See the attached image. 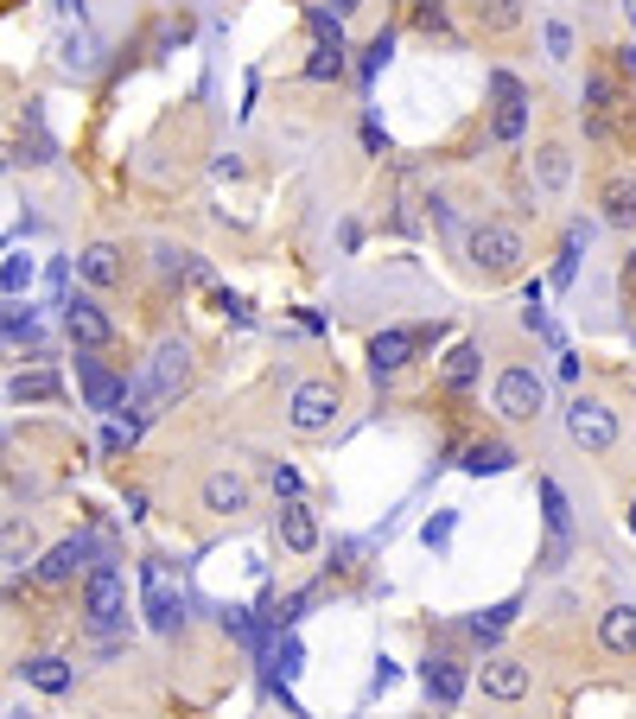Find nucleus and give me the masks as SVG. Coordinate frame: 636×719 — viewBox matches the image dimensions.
I'll return each instance as SVG.
<instances>
[{
	"label": "nucleus",
	"instance_id": "nucleus-1",
	"mask_svg": "<svg viewBox=\"0 0 636 719\" xmlns=\"http://www.w3.org/2000/svg\"><path fill=\"white\" fill-rule=\"evenodd\" d=\"M465 255H471V274L484 280H516L528 262V236L516 224H478L465 236Z\"/></svg>",
	"mask_w": 636,
	"mask_h": 719
},
{
	"label": "nucleus",
	"instance_id": "nucleus-2",
	"mask_svg": "<svg viewBox=\"0 0 636 719\" xmlns=\"http://www.w3.org/2000/svg\"><path fill=\"white\" fill-rule=\"evenodd\" d=\"M83 631L89 637H121L128 631V586L109 561H96L83 579Z\"/></svg>",
	"mask_w": 636,
	"mask_h": 719
},
{
	"label": "nucleus",
	"instance_id": "nucleus-3",
	"mask_svg": "<svg viewBox=\"0 0 636 719\" xmlns=\"http://www.w3.org/2000/svg\"><path fill=\"white\" fill-rule=\"evenodd\" d=\"M337 415H344V388L332 376H305L293 395H287V427L300 433V440H319V433H332Z\"/></svg>",
	"mask_w": 636,
	"mask_h": 719
},
{
	"label": "nucleus",
	"instance_id": "nucleus-4",
	"mask_svg": "<svg viewBox=\"0 0 636 719\" xmlns=\"http://www.w3.org/2000/svg\"><path fill=\"white\" fill-rule=\"evenodd\" d=\"M566 433H573V446L579 453H617V440H624V420H617V408L611 402H599V395H573V408H566Z\"/></svg>",
	"mask_w": 636,
	"mask_h": 719
},
{
	"label": "nucleus",
	"instance_id": "nucleus-5",
	"mask_svg": "<svg viewBox=\"0 0 636 719\" xmlns=\"http://www.w3.org/2000/svg\"><path fill=\"white\" fill-rule=\"evenodd\" d=\"M541 402H548V388H541V376H535L528 363H509V370H496V388H490V408H496V420H509V427H528V420L541 415Z\"/></svg>",
	"mask_w": 636,
	"mask_h": 719
},
{
	"label": "nucleus",
	"instance_id": "nucleus-6",
	"mask_svg": "<svg viewBox=\"0 0 636 719\" xmlns=\"http://www.w3.org/2000/svg\"><path fill=\"white\" fill-rule=\"evenodd\" d=\"M197 510L204 516H249L255 510V484H249V471H236V465H217V471H204V484H197Z\"/></svg>",
	"mask_w": 636,
	"mask_h": 719
},
{
	"label": "nucleus",
	"instance_id": "nucleus-7",
	"mask_svg": "<svg viewBox=\"0 0 636 719\" xmlns=\"http://www.w3.org/2000/svg\"><path fill=\"white\" fill-rule=\"evenodd\" d=\"M191 344L185 338H159L153 344V363H147V388H153V402H172V395H185L191 388Z\"/></svg>",
	"mask_w": 636,
	"mask_h": 719
},
{
	"label": "nucleus",
	"instance_id": "nucleus-8",
	"mask_svg": "<svg viewBox=\"0 0 636 719\" xmlns=\"http://www.w3.org/2000/svg\"><path fill=\"white\" fill-rule=\"evenodd\" d=\"M478 687H484L490 700H523L528 687H535V669H528L523 656H490L484 669H478Z\"/></svg>",
	"mask_w": 636,
	"mask_h": 719
},
{
	"label": "nucleus",
	"instance_id": "nucleus-9",
	"mask_svg": "<svg viewBox=\"0 0 636 719\" xmlns=\"http://www.w3.org/2000/svg\"><path fill=\"white\" fill-rule=\"evenodd\" d=\"M64 332L76 338V350H103V344L115 338L109 312H103L96 300H83V293H76V300H64Z\"/></svg>",
	"mask_w": 636,
	"mask_h": 719
},
{
	"label": "nucleus",
	"instance_id": "nucleus-10",
	"mask_svg": "<svg viewBox=\"0 0 636 719\" xmlns=\"http://www.w3.org/2000/svg\"><path fill=\"white\" fill-rule=\"evenodd\" d=\"M528 172H535V191H541V197H561V191L573 185V147H566V141H541L535 159H528Z\"/></svg>",
	"mask_w": 636,
	"mask_h": 719
},
{
	"label": "nucleus",
	"instance_id": "nucleus-11",
	"mask_svg": "<svg viewBox=\"0 0 636 719\" xmlns=\"http://www.w3.org/2000/svg\"><path fill=\"white\" fill-rule=\"evenodd\" d=\"M89 554H96V541L71 535V541H58L51 554H38V561H33V573L45 579V586H64V579H76V567H89Z\"/></svg>",
	"mask_w": 636,
	"mask_h": 719
},
{
	"label": "nucleus",
	"instance_id": "nucleus-12",
	"mask_svg": "<svg viewBox=\"0 0 636 719\" xmlns=\"http://www.w3.org/2000/svg\"><path fill=\"white\" fill-rule=\"evenodd\" d=\"M599 217L611 229H636V179L631 172H604L599 179Z\"/></svg>",
	"mask_w": 636,
	"mask_h": 719
},
{
	"label": "nucleus",
	"instance_id": "nucleus-13",
	"mask_svg": "<svg viewBox=\"0 0 636 719\" xmlns=\"http://www.w3.org/2000/svg\"><path fill=\"white\" fill-rule=\"evenodd\" d=\"M490 89L503 96V109H496V141H523V128H528V89L509 71L490 76Z\"/></svg>",
	"mask_w": 636,
	"mask_h": 719
},
{
	"label": "nucleus",
	"instance_id": "nucleus-14",
	"mask_svg": "<svg viewBox=\"0 0 636 719\" xmlns=\"http://www.w3.org/2000/svg\"><path fill=\"white\" fill-rule=\"evenodd\" d=\"M76 274H83L89 287H103V293H115V287L128 280V262H121V249H115V242H89V249L76 255Z\"/></svg>",
	"mask_w": 636,
	"mask_h": 719
},
{
	"label": "nucleus",
	"instance_id": "nucleus-15",
	"mask_svg": "<svg viewBox=\"0 0 636 719\" xmlns=\"http://www.w3.org/2000/svg\"><path fill=\"white\" fill-rule=\"evenodd\" d=\"M420 682H427V694H433L440 707H458V700H465V662L440 649V656H427V669H420Z\"/></svg>",
	"mask_w": 636,
	"mask_h": 719
},
{
	"label": "nucleus",
	"instance_id": "nucleus-16",
	"mask_svg": "<svg viewBox=\"0 0 636 719\" xmlns=\"http://www.w3.org/2000/svg\"><path fill=\"white\" fill-rule=\"evenodd\" d=\"M76 370H83V395H89V408H103V415H121V402H128V382H115L109 370H96V357H89V350H76Z\"/></svg>",
	"mask_w": 636,
	"mask_h": 719
},
{
	"label": "nucleus",
	"instance_id": "nucleus-17",
	"mask_svg": "<svg viewBox=\"0 0 636 719\" xmlns=\"http://www.w3.org/2000/svg\"><path fill=\"white\" fill-rule=\"evenodd\" d=\"M38 561V529L26 516H7L0 523V567H33Z\"/></svg>",
	"mask_w": 636,
	"mask_h": 719
},
{
	"label": "nucleus",
	"instance_id": "nucleus-18",
	"mask_svg": "<svg viewBox=\"0 0 636 719\" xmlns=\"http://www.w3.org/2000/svg\"><path fill=\"white\" fill-rule=\"evenodd\" d=\"M280 548L287 554H312L319 548V516L305 503H280Z\"/></svg>",
	"mask_w": 636,
	"mask_h": 719
},
{
	"label": "nucleus",
	"instance_id": "nucleus-19",
	"mask_svg": "<svg viewBox=\"0 0 636 719\" xmlns=\"http://www.w3.org/2000/svg\"><path fill=\"white\" fill-rule=\"evenodd\" d=\"M541 503H548V567H561V554H566V541H573V510H566V491L561 484H541Z\"/></svg>",
	"mask_w": 636,
	"mask_h": 719
},
{
	"label": "nucleus",
	"instance_id": "nucleus-20",
	"mask_svg": "<svg viewBox=\"0 0 636 719\" xmlns=\"http://www.w3.org/2000/svg\"><path fill=\"white\" fill-rule=\"evenodd\" d=\"M408 357H413V332H401V325H395V332H375V338H370V370H375V376H395Z\"/></svg>",
	"mask_w": 636,
	"mask_h": 719
},
{
	"label": "nucleus",
	"instance_id": "nucleus-21",
	"mask_svg": "<svg viewBox=\"0 0 636 719\" xmlns=\"http://www.w3.org/2000/svg\"><path fill=\"white\" fill-rule=\"evenodd\" d=\"M599 644L611 656H636V606H611L599 618Z\"/></svg>",
	"mask_w": 636,
	"mask_h": 719
},
{
	"label": "nucleus",
	"instance_id": "nucleus-22",
	"mask_svg": "<svg viewBox=\"0 0 636 719\" xmlns=\"http://www.w3.org/2000/svg\"><path fill=\"white\" fill-rule=\"evenodd\" d=\"M147 618H153V631H179V599H172L159 561H147Z\"/></svg>",
	"mask_w": 636,
	"mask_h": 719
},
{
	"label": "nucleus",
	"instance_id": "nucleus-23",
	"mask_svg": "<svg viewBox=\"0 0 636 719\" xmlns=\"http://www.w3.org/2000/svg\"><path fill=\"white\" fill-rule=\"evenodd\" d=\"M26 682L38 687V694H71V682H76V669L64 662V656H33L26 669H20Z\"/></svg>",
	"mask_w": 636,
	"mask_h": 719
},
{
	"label": "nucleus",
	"instance_id": "nucleus-24",
	"mask_svg": "<svg viewBox=\"0 0 636 719\" xmlns=\"http://www.w3.org/2000/svg\"><path fill=\"white\" fill-rule=\"evenodd\" d=\"M7 395H13L20 408H26V402H58V395H64V382L51 376V370H33V376L20 370V376L7 382Z\"/></svg>",
	"mask_w": 636,
	"mask_h": 719
},
{
	"label": "nucleus",
	"instance_id": "nucleus-25",
	"mask_svg": "<svg viewBox=\"0 0 636 719\" xmlns=\"http://www.w3.org/2000/svg\"><path fill=\"white\" fill-rule=\"evenodd\" d=\"M509 465H516V453H509L503 440H478V446L465 453V471H471V478H484V471H509Z\"/></svg>",
	"mask_w": 636,
	"mask_h": 719
},
{
	"label": "nucleus",
	"instance_id": "nucleus-26",
	"mask_svg": "<svg viewBox=\"0 0 636 719\" xmlns=\"http://www.w3.org/2000/svg\"><path fill=\"white\" fill-rule=\"evenodd\" d=\"M478 357H484L478 344H458V350L446 357V388H452V395H465V388L478 382Z\"/></svg>",
	"mask_w": 636,
	"mask_h": 719
},
{
	"label": "nucleus",
	"instance_id": "nucleus-27",
	"mask_svg": "<svg viewBox=\"0 0 636 719\" xmlns=\"http://www.w3.org/2000/svg\"><path fill=\"white\" fill-rule=\"evenodd\" d=\"M478 26L484 33H516L523 26V0H478Z\"/></svg>",
	"mask_w": 636,
	"mask_h": 719
},
{
	"label": "nucleus",
	"instance_id": "nucleus-28",
	"mask_svg": "<svg viewBox=\"0 0 636 719\" xmlns=\"http://www.w3.org/2000/svg\"><path fill=\"white\" fill-rule=\"evenodd\" d=\"M305 76H312V83H332V76H344V38H319V51L305 58Z\"/></svg>",
	"mask_w": 636,
	"mask_h": 719
},
{
	"label": "nucleus",
	"instance_id": "nucleus-29",
	"mask_svg": "<svg viewBox=\"0 0 636 719\" xmlns=\"http://www.w3.org/2000/svg\"><path fill=\"white\" fill-rule=\"evenodd\" d=\"M516 611H523V606H490V611H478V618H471L465 631H471L478 644H496V637H503V631L516 624Z\"/></svg>",
	"mask_w": 636,
	"mask_h": 719
},
{
	"label": "nucleus",
	"instance_id": "nucleus-30",
	"mask_svg": "<svg viewBox=\"0 0 636 719\" xmlns=\"http://www.w3.org/2000/svg\"><path fill=\"white\" fill-rule=\"evenodd\" d=\"M586 109L592 115L617 109V83H611V76H586Z\"/></svg>",
	"mask_w": 636,
	"mask_h": 719
},
{
	"label": "nucleus",
	"instance_id": "nucleus-31",
	"mask_svg": "<svg viewBox=\"0 0 636 719\" xmlns=\"http://www.w3.org/2000/svg\"><path fill=\"white\" fill-rule=\"evenodd\" d=\"M26 280H33V262H26V255H13V262L0 267V293H20Z\"/></svg>",
	"mask_w": 636,
	"mask_h": 719
},
{
	"label": "nucleus",
	"instance_id": "nucleus-32",
	"mask_svg": "<svg viewBox=\"0 0 636 719\" xmlns=\"http://www.w3.org/2000/svg\"><path fill=\"white\" fill-rule=\"evenodd\" d=\"M548 58H554V64H566V58H573V26H566V20H554V26H548Z\"/></svg>",
	"mask_w": 636,
	"mask_h": 719
},
{
	"label": "nucleus",
	"instance_id": "nucleus-33",
	"mask_svg": "<svg viewBox=\"0 0 636 719\" xmlns=\"http://www.w3.org/2000/svg\"><path fill=\"white\" fill-rule=\"evenodd\" d=\"M0 332H33V305H0Z\"/></svg>",
	"mask_w": 636,
	"mask_h": 719
},
{
	"label": "nucleus",
	"instance_id": "nucleus-34",
	"mask_svg": "<svg viewBox=\"0 0 636 719\" xmlns=\"http://www.w3.org/2000/svg\"><path fill=\"white\" fill-rule=\"evenodd\" d=\"M64 64H71V71H89V64H96V58H89V38H64Z\"/></svg>",
	"mask_w": 636,
	"mask_h": 719
},
{
	"label": "nucleus",
	"instance_id": "nucleus-35",
	"mask_svg": "<svg viewBox=\"0 0 636 719\" xmlns=\"http://www.w3.org/2000/svg\"><path fill=\"white\" fill-rule=\"evenodd\" d=\"M388 45H395V38L382 33V38H375V45H370V51H363V83H370V76L382 71V58H388Z\"/></svg>",
	"mask_w": 636,
	"mask_h": 719
},
{
	"label": "nucleus",
	"instance_id": "nucleus-36",
	"mask_svg": "<svg viewBox=\"0 0 636 719\" xmlns=\"http://www.w3.org/2000/svg\"><path fill=\"white\" fill-rule=\"evenodd\" d=\"M420 26H427V33H446V7H440V0H427V7H420Z\"/></svg>",
	"mask_w": 636,
	"mask_h": 719
},
{
	"label": "nucleus",
	"instance_id": "nucleus-37",
	"mask_svg": "<svg viewBox=\"0 0 636 719\" xmlns=\"http://www.w3.org/2000/svg\"><path fill=\"white\" fill-rule=\"evenodd\" d=\"M427 548H446V535H452V516H433V523H427Z\"/></svg>",
	"mask_w": 636,
	"mask_h": 719
},
{
	"label": "nucleus",
	"instance_id": "nucleus-38",
	"mask_svg": "<svg viewBox=\"0 0 636 719\" xmlns=\"http://www.w3.org/2000/svg\"><path fill=\"white\" fill-rule=\"evenodd\" d=\"M274 491H280V496H300V471H287V465H274Z\"/></svg>",
	"mask_w": 636,
	"mask_h": 719
},
{
	"label": "nucleus",
	"instance_id": "nucleus-39",
	"mask_svg": "<svg viewBox=\"0 0 636 719\" xmlns=\"http://www.w3.org/2000/svg\"><path fill=\"white\" fill-rule=\"evenodd\" d=\"M573 274H579V249H566V255H561V267H554V280H561V287H573Z\"/></svg>",
	"mask_w": 636,
	"mask_h": 719
},
{
	"label": "nucleus",
	"instance_id": "nucleus-40",
	"mask_svg": "<svg viewBox=\"0 0 636 719\" xmlns=\"http://www.w3.org/2000/svg\"><path fill=\"white\" fill-rule=\"evenodd\" d=\"M332 7H337V20H350V13H357L363 0H332Z\"/></svg>",
	"mask_w": 636,
	"mask_h": 719
},
{
	"label": "nucleus",
	"instance_id": "nucleus-41",
	"mask_svg": "<svg viewBox=\"0 0 636 719\" xmlns=\"http://www.w3.org/2000/svg\"><path fill=\"white\" fill-rule=\"evenodd\" d=\"M617 7H624V20H631V33H636V0H617Z\"/></svg>",
	"mask_w": 636,
	"mask_h": 719
},
{
	"label": "nucleus",
	"instance_id": "nucleus-42",
	"mask_svg": "<svg viewBox=\"0 0 636 719\" xmlns=\"http://www.w3.org/2000/svg\"><path fill=\"white\" fill-rule=\"evenodd\" d=\"M624 523H631V535H636V496H631V510H624Z\"/></svg>",
	"mask_w": 636,
	"mask_h": 719
}]
</instances>
